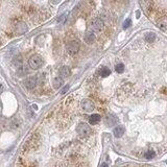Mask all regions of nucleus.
Wrapping results in <instances>:
<instances>
[{
  "label": "nucleus",
  "mask_w": 167,
  "mask_h": 167,
  "mask_svg": "<svg viewBox=\"0 0 167 167\" xmlns=\"http://www.w3.org/2000/svg\"><path fill=\"white\" fill-rule=\"evenodd\" d=\"M116 122H117V119H115V117H114V116H112V115L108 116L107 120H106V123H107V125H109V126L114 125Z\"/></svg>",
  "instance_id": "obj_14"
},
{
  "label": "nucleus",
  "mask_w": 167,
  "mask_h": 167,
  "mask_svg": "<svg viewBox=\"0 0 167 167\" xmlns=\"http://www.w3.org/2000/svg\"><path fill=\"white\" fill-rule=\"evenodd\" d=\"M115 70H116V72H117V73H122V72L124 71V65L122 63L117 64V65H116V67H115Z\"/></svg>",
  "instance_id": "obj_17"
},
{
  "label": "nucleus",
  "mask_w": 167,
  "mask_h": 167,
  "mask_svg": "<svg viewBox=\"0 0 167 167\" xmlns=\"http://www.w3.org/2000/svg\"><path fill=\"white\" fill-rule=\"evenodd\" d=\"M157 25L161 30L167 31V17H162L157 21Z\"/></svg>",
  "instance_id": "obj_9"
},
{
  "label": "nucleus",
  "mask_w": 167,
  "mask_h": 167,
  "mask_svg": "<svg viewBox=\"0 0 167 167\" xmlns=\"http://www.w3.org/2000/svg\"><path fill=\"white\" fill-rule=\"evenodd\" d=\"M131 24H132V20L129 18V19H126L125 21L123 22V28H124V29L129 28L130 26H131Z\"/></svg>",
  "instance_id": "obj_19"
},
{
  "label": "nucleus",
  "mask_w": 167,
  "mask_h": 167,
  "mask_svg": "<svg viewBox=\"0 0 167 167\" xmlns=\"http://www.w3.org/2000/svg\"><path fill=\"white\" fill-rule=\"evenodd\" d=\"M104 26V23L100 18H95V19H93L92 22H91V29L93 30V31H96V33L102 30Z\"/></svg>",
  "instance_id": "obj_3"
},
{
  "label": "nucleus",
  "mask_w": 167,
  "mask_h": 167,
  "mask_svg": "<svg viewBox=\"0 0 167 167\" xmlns=\"http://www.w3.org/2000/svg\"><path fill=\"white\" fill-rule=\"evenodd\" d=\"M63 84H64V80L61 76L55 77V78H53V82H52V85H53L55 89H60V88L63 86Z\"/></svg>",
  "instance_id": "obj_12"
},
{
  "label": "nucleus",
  "mask_w": 167,
  "mask_h": 167,
  "mask_svg": "<svg viewBox=\"0 0 167 167\" xmlns=\"http://www.w3.org/2000/svg\"><path fill=\"white\" fill-rule=\"evenodd\" d=\"M80 44L77 40L70 41L67 44V46H66V50H67V52H68L70 55H76L77 52L80 51Z\"/></svg>",
  "instance_id": "obj_2"
},
{
  "label": "nucleus",
  "mask_w": 167,
  "mask_h": 167,
  "mask_svg": "<svg viewBox=\"0 0 167 167\" xmlns=\"http://www.w3.org/2000/svg\"><path fill=\"white\" fill-rule=\"evenodd\" d=\"M95 35H94L92 31H88L86 33L85 37H84V40L87 44H93L94 41H95Z\"/></svg>",
  "instance_id": "obj_10"
},
{
  "label": "nucleus",
  "mask_w": 167,
  "mask_h": 167,
  "mask_svg": "<svg viewBox=\"0 0 167 167\" xmlns=\"http://www.w3.org/2000/svg\"><path fill=\"white\" fill-rule=\"evenodd\" d=\"M69 88H70V86L69 85H66L65 87L62 89V91H61V94H65V93H67L68 92V90H69Z\"/></svg>",
  "instance_id": "obj_20"
},
{
  "label": "nucleus",
  "mask_w": 167,
  "mask_h": 167,
  "mask_svg": "<svg viewBox=\"0 0 167 167\" xmlns=\"http://www.w3.org/2000/svg\"><path fill=\"white\" fill-rule=\"evenodd\" d=\"M82 108L85 112H92L94 108H95V106H94V102L91 99L86 98L82 102Z\"/></svg>",
  "instance_id": "obj_6"
},
{
  "label": "nucleus",
  "mask_w": 167,
  "mask_h": 167,
  "mask_svg": "<svg viewBox=\"0 0 167 167\" xmlns=\"http://www.w3.org/2000/svg\"><path fill=\"white\" fill-rule=\"evenodd\" d=\"M155 39H156V33H147L145 35V41L147 43H153L155 41Z\"/></svg>",
  "instance_id": "obj_15"
},
{
  "label": "nucleus",
  "mask_w": 167,
  "mask_h": 167,
  "mask_svg": "<svg viewBox=\"0 0 167 167\" xmlns=\"http://www.w3.org/2000/svg\"><path fill=\"white\" fill-rule=\"evenodd\" d=\"M3 90H4V88H3V85H2V84H0V94L2 93Z\"/></svg>",
  "instance_id": "obj_21"
},
{
  "label": "nucleus",
  "mask_w": 167,
  "mask_h": 167,
  "mask_svg": "<svg viewBox=\"0 0 167 167\" xmlns=\"http://www.w3.org/2000/svg\"><path fill=\"white\" fill-rule=\"evenodd\" d=\"M136 15H137V18H139V16H140V12H137V13H136Z\"/></svg>",
  "instance_id": "obj_24"
},
{
  "label": "nucleus",
  "mask_w": 167,
  "mask_h": 167,
  "mask_svg": "<svg viewBox=\"0 0 167 167\" xmlns=\"http://www.w3.org/2000/svg\"><path fill=\"white\" fill-rule=\"evenodd\" d=\"M76 132L80 136H88L91 133V129L89 124L85 123V122H80L76 127Z\"/></svg>",
  "instance_id": "obj_4"
},
{
  "label": "nucleus",
  "mask_w": 167,
  "mask_h": 167,
  "mask_svg": "<svg viewBox=\"0 0 167 167\" xmlns=\"http://www.w3.org/2000/svg\"><path fill=\"white\" fill-rule=\"evenodd\" d=\"M113 134H114V136H115L116 138L122 137V135L124 134V127L121 125L116 126L115 129H114V131H113Z\"/></svg>",
  "instance_id": "obj_11"
},
{
  "label": "nucleus",
  "mask_w": 167,
  "mask_h": 167,
  "mask_svg": "<svg viewBox=\"0 0 167 167\" xmlns=\"http://www.w3.org/2000/svg\"><path fill=\"white\" fill-rule=\"evenodd\" d=\"M44 64L43 58L40 55H33L28 60V65L31 69H39L41 68Z\"/></svg>",
  "instance_id": "obj_1"
},
{
  "label": "nucleus",
  "mask_w": 167,
  "mask_h": 167,
  "mask_svg": "<svg viewBox=\"0 0 167 167\" xmlns=\"http://www.w3.org/2000/svg\"><path fill=\"white\" fill-rule=\"evenodd\" d=\"M166 164H167V162H166Z\"/></svg>",
  "instance_id": "obj_25"
},
{
  "label": "nucleus",
  "mask_w": 167,
  "mask_h": 167,
  "mask_svg": "<svg viewBox=\"0 0 167 167\" xmlns=\"http://www.w3.org/2000/svg\"><path fill=\"white\" fill-rule=\"evenodd\" d=\"M155 156H156V153H155V151H147V153H145V158L146 159H148V160H151V159H153V158H155Z\"/></svg>",
  "instance_id": "obj_18"
},
{
  "label": "nucleus",
  "mask_w": 167,
  "mask_h": 167,
  "mask_svg": "<svg viewBox=\"0 0 167 167\" xmlns=\"http://www.w3.org/2000/svg\"><path fill=\"white\" fill-rule=\"evenodd\" d=\"M102 167H109V165H108V164H106V163H104V164L102 165Z\"/></svg>",
  "instance_id": "obj_23"
},
{
  "label": "nucleus",
  "mask_w": 167,
  "mask_h": 167,
  "mask_svg": "<svg viewBox=\"0 0 167 167\" xmlns=\"http://www.w3.org/2000/svg\"><path fill=\"white\" fill-rule=\"evenodd\" d=\"M99 74H100V76H102V77H107L111 74V70H110L109 68H107V67H104V68L100 69Z\"/></svg>",
  "instance_id": "obj_16"
},
{
  "label": "nucleus",
  "mask_w": 167,
  "mask_h": 167,
  "mask_svg": "<svg viewBox=\"0 0 167 167\" xmlns=\"http://www.w3.org/2000/svg\"><path fill=\"white\" fill-rule=\"evenodd\" d=\"M23 84H24L26 89L31 90V89H33V88L37 86V77L36 76H28L27 78H25L24 80Z\"/></svg>",
  "instance_id": "obj_5"
},
{
  "label": "nucleus",
  "mask_w": 167,
  "mask_h": 167,
  "mask_svg": "<svg viewBox=\"0 0 167 167\" xmlns=\"http://www.w3.org/2000/svg\"><path fill=\"white\" fill-rule=\"evenodd\" d=\"M100 119H102V117H100V115L99 114H92V115L89 117V122H90V124H96L98 123L99 121H100Z\"/></svg>",
  "instance_id": "obj_13"
},
{
  "label": "nucleus",
  "mask_w": 167,
  "mask_h": 167,
  "mask_svg": "<svg viewBox=\"0 0 167 167\" xmlns=\"http://www.w3.org/2000/svg\"><path fill=\"white\" fill-rule=\"evenodd\" d=\"M27 30H28V27L25 22L20 21L16 24V33H18V35H23V33H25Z\"/></svg>",
  "instance_id": "obj_7"
},
{
  "label": "nucleus",
  "mask_w": 167,
  "mask_h": 167,
  "mask_svg": "<svg viewBox=\"0 0 167 167\" xmlns=\"http://www.w3.org/2000/svg\"><path fill=\"white\" fill-rule=\"evenodd\" d=\"M59 73H60V76L62 78H66V77H69L71 75V70H70L68 66H62L60 68Z\"/></svg>",
  "instance_id": "obj_8"
},
{
  "label": "nucleus",
  "mask_w": 167,
  "mask_h": 167,
  "mask_svg": "<svg viewBox=\"0 0 167 167\" xmlns=\"http://www.w3.org/2000/svg\"><path fill=\"white\" fill-rule=\"evenodd\" d=\"M65 17H66V16H61V17H60V19H59L58 21H59V22H62V21H63V20H65Z\"/></svg>",
  "instance_id": "obj_22"
}]
</instances>
